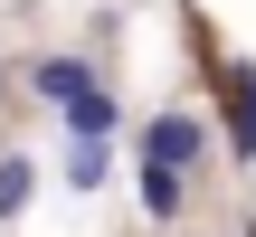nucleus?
<instances>
[{"mask_svg":"<svg viewBox=\"0 0 256 237\" xmlns=\"http://www.w3.org/2000/svg\"><path fill=\"white\" fill-rule=\"evenodd\" d=\"M133 162H162V171H180V180H200V162H209V114H190V104H171V114H152V124L133 133Z\"/></svg>","mask_w":256,"mask_h":237,"instance_id":"f257e3e1","label":"nucleus"},{"mask_svg":"<svg viewBox=\"0 0 256 237\" xmlns=\"http://www.w3.org/2000/svg\"><path fill=\"white\" fill-rule=\"evenodd\" d=\"M86 86H104V66H95L86 48H48V57H28V95H38V104H66V95H86Z\"/></svg>","mask_w":256,"mask_h":237,"instance_id":"f03ea898","label":"nucleus"},{"mask_svg":"<svg viewBox=\"0 0 256 237\" xmlns=\"http://www.w3.org/2000/svg\"><path fill=\"white\" fill-rule=\"evenodd\" d=\"M218 95H228V152L256 162V57H228L218 66Z\"/></svg>","mask_w":256,"mask_h":237,"instance_id":"7ed1b4c3","label":"nucleus"},{"mask_svg":"<svg viewBox=\"0 0 256 237\" xmlns=\"http://www.w3.org/2000/svg\"><path fill=\"white\" fill-rule=\"evenodd\" d=\"M57 133H66V142H114V133H124V104H114V86H86V95H66V104H57Z\"/></svg>","mask_w":256,"mask_h":237,"instance_id":"20e7f679","label":"nucleus"},{"mask_svg":"<svg viewBox=\"0 0 256 237\" xmlns=\"http://www.w3.org/2000/svg\"><path fill=\"white\" fill-rule=\"evenodd\" d=\"M133 190H142V218H152V228H171V218L190 209V180L162 171V162H133Z\"/></svg>","mask_w":256,"mask_h":237,"instance_id":"39448f33","label":"nucleus"},{"mask_svg":"<svg viewBox=\"0 0 256 237\" xmlns=\"http://www.w3.org/2000/svg\"><path fill=\"white\" fill-rule=\"evenodd\" d=\"M28 200H38V162L28 152H0V237L28 218Z\"/></svg>","mask_w":256,"mask_h":237,"instance_id":"423d86ee","label":"nucleus"},{"mask_svg":"<svg viewBox=\"0 0 256 237\" xmlns=\"http://www.w3.org/2000/svg\"><path fill=\"white\" fill-rule=\"evenodd\" d=\"M104 180H114V142H66V190H76V200H95Z\"/></svg>","mask_w":256,"mask_h":237,"instance_id":"0eeeda50","label":"nucleus"}]
</instances>
